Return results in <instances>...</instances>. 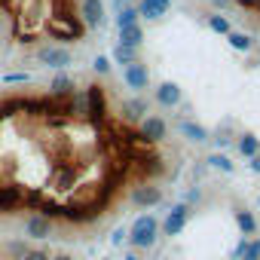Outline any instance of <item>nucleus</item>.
Here are the masks:
<instances>
[{
    "label": "nucleus",
    "instance_id": "1",
    "mask_svg": "<svg viewBox=\"0 0 260 260\" xmlns=\"http://www.w3.org/2000/svg\"><path fill=\"white\" fill-rule=\"evenodd\" d=\"M162 230H159V217L144 211L132 220V226H128V248H135V251H153L156 242H159Z\"/></svg>",
    "mask_w": 260,
    "mask_h": 260
},
{
    "label": "nucleus",
    "instance_id": "2",
    "mask_svg": "<svg viewBox=\"0 0 260 260\" xmlns=\"http://www.w3.org/2000/svg\"><path fill=\"white\" fill-rule=\"evenodd\" d=\"M43 31L49 34V40H55V43H77V40H83V34H86V25L80 22V16H68V13H55V16H49L46 22H43Z\"/></svg>",
    "mask_w": 260,
    "mask_h": 260
},
{
    "label": "nucleus",
    "instance_id": "3",
    "mask_svg": "<svg viewBox=\"0 0 260 260\" xmlns=\"http://www.w3.org/2000/svg\"><path fill=\"white\" fill-rule=\"evenodd\" d=\"M49 19V0H16V28L37 31Z\"/></svg>",
    "mask_w": 260,
    "mask_h": 260
},
{
    "label": "nucleus",
    "instance_id": "4",
    "mask_svg": "<svg viewBox=\"0 0 260 260\" xmlns=\"http://www.w3.org/2000/svg\"><path fill=\"white\" fill-rule=\"evenodd\" d=\"M34 55L43 68H52V71H68L74 64V52L64 43H43V46H37Z\"/></svg>",
    "mask_w": 260,
    "mask_h": 260
},
{
    "label": "nucleus",
    "instance_id": "5",
    "mask_svg": "<svg viewBox=\"0 0 260 260\" xmlns=\"http://www.w3.org/2000/svg\"><path fill=\"white\" fill-rule=\"evenodd\" d=\"M190 217H193V205H187V202H175V205L166 211L162 223H159L162 236H181V233L187 230Z\"/></svg>",
    "mask_w": 260,
    "mask_h": 260
},
{
    "label": "nucleus",
    "instance_id": "6",
    "mask_svg": "<svg viewBox=\"0 0 260 260\" xmlns=\"http://www.w3.org/2000/svg\"><path fill=\"white\" fill-rule=\"evenodd\" d=\"M80 178H83V169L74 166V162L58 159V162L52 166V187H55L58 193H71V190H77Z\"/></svg>",
    "mask_w": 260,
    "mask_h": 260
},
{
    "label": "nucleus",
    "instance_id": "7",
    "mask_svg": "<svg viewBox=\"0 0 260 260\" xmlns=\"http://www.w3.org/2000/svg\"><path fill=\"white\" fill-rule=\"evenodd\" d=\"M138 138H141L144 144H159V141H166V138H169V122H166V116L147 113V116L138 122Z\"/></svg>",
    "mask_w": 260,
    "mask_h": 260
},
{
    "label": "nucleus",
    "instance_id": "8",
    "mask_svg": "<svg viewBox=\"0 0 260 260\" xmlns=\"http://www.w3.org/2000/svg\"><path fill=\"white\" fill-rule=\"evenodd\" d=\"M52 233H55V220H52L49 214L31 211V214L25 217V239H31V242H46Z\"/></svg>",
    "mask_w": 260,
    "mask_h": 260
},
{
    "label": "nucleus",
    "instance_id": "9",
    "mask_svg": "<svg viewBox=\"0 0 260 260\" xmlns=\"http://www.w3.org/2000/svg\"><path fill=\"white\" fill-rule=\"evenodd\" d=\"M122 83H125V89H132L135 95H141L144 89H150V68L141 58L135 64H125L122 68Z\"/></svg>",
    "mask_w": 260,
    "mask_h": 260
},
{
    "label": "nucleus",
    "instance_id": "10",
    "mask_svg": "<svg viewBox=\"0 0 260 260\" xmlns=\"http://www.w3.org/2000/svg\"><path fill=\"white\" fill-rule=\"evenodd\" d=\"M80 22L86 25V31H98L107 25V10L104 0H80Z\"/></svg>",
    "mask_w": 260,
    "mask_h": 260
},
{
    "label": "nucleus",
    "instance_id": "11",
    "mask_svg": "<svg viewBox=\"0 0 260 260\" xmlns=\"http://www.w3.org/2000/svg\"><path fill=\"white\" fill-rule=\"evenodd\" d=\"M86 92H89V113H86V119L95 128H101L107 122V98H104V89L92 83V86H86Z\"/></svg>",
    "mask_w": 260,
    "mask_h": 260
},
{
    "label": "nucleus",
    "instance_id": "12",
    "mask_svg": "<svg viewBox=\"0 0 260 260\" xmlns=\"http://www.w3.org/2000/svg\"><path fill=\"white\" fill-rule=\"evenodd\" d=\"M147 113H150V104H147L144 95H132V98H125V101L119 104V119L128 122V125H138Z\"/></svg>",
    "mask_w": 260,
    "mask_h": 260
},
{
    "label": "nucleus",
    "instance_id": "13",
    "mask_svg": "<svg viewBox=\"0 0 260 260\" xmlns=\"http://www.w3.org/2000/svg\"><path fill=\"white\" fill-rule=\"evenodd\" d=\"M128 202H132L135 208H153V205H162V187L156 184H138L132 187V193H128Z\"/></svg>",
    "mask_w": 260,
    "mask_h": 260
},
{
    "label": "nucleus",
    "instance_id": "14",
    "mask_svg": "<svg viewBox=\"0 0 260 260\" xmlns=\"http://www.w3.org/2000/svg\"><path fill=\"white\" fill-rule=\"evenodd\" d=\"M28 193L19 184H0V214H13L25 205Z\"/></svg>",
    "mask_w": 260,
    "mask_h": 260
},
{
    "label": "nucleus",
    "instance_id": "15",
    "mask_svg": "<svg viewBox=\"0 0 260 260\" xmlns=\"http://www.w3.org/2000/svg\"><path fill=\"white\" fill-rule=\"evenodd\" d=\"M153 101L159 104V107H178L181 101H184V89L175 83V80H162L156 89H153Z\"/></svg>",
    "mask_w": 260,
    "mask_h": 260
},
{
    "label": "nucleus",
    "instance_id": "16",
    "mask_svg": "<svg viewBox=\"0 0 260 260\" xmlns=\"http://www.w3.org/2000/svg\"><path fill=\"white\" fill-rule=\"evenodd\" d=\"M178 132H181L190 144H208V141H211V132H208L202 122H196L193 116H184V119L178 122Z\"/></svg>",
    "mask_w": 260,
    "mask_h": 260
},
{
    "label": "nucleus",
    "instance_id": "17",
    "mask_svg": "<svg viewBox=\"0 0 260 260\" xmlns=\"http://www.w3.org/2000/svg\"><path fill=\"white\" fill-rule=\"evenodd\" d=\"M74 89H77L74 77H71V74H64V71H58V74L49 80V92H46V98H49V101H61V98H71V95H74Z\"/></svg>",
    "mask_w": 260,
    "mask_h": 260
},
{
    "label": "nucleus",
    "instance_id": "18",
    "mask_svg": "<svg viewBox=\"0 0 260 260\" xmlns=\"http://www.w3.org/2000/svg\"><path fill=\"white\" fill-rule=\"evenodd\" d=\"M169 10H172V0H138V13H141V19H147V22L166 19Z\"/></svg>",
    "mask_w": 260,
    "mask_h": 260
},
{
    "label": "nucleus",
    "instance_id": "19",
    "mask_svg": "<svg viewBox=\"0 0 260 260\" xmlns=\"http://www.w3.org/2000/svg\"><path fill=\"white\" fill-rule=\"evenodd\" d=\"M144 40H147V34H144V25H141V22H138V25H125V28L116 31V43H122V46H135V49H141Z\"/></svg>",
    "mask_w": 260,
    "mask_h": 260
},
{
    "label": "nucleus",
    "instance_id": "20",
    "mask_svg": "<svg viewBox=\"0 0 260 260\" xmlns=\"http://www.w3.org/2000/svg\"><path fill=\"white\" fill-rule=\"evenodd\" d=\"M68 116L71 119H86V113H89V92L86 89H74V95L68 98Z\"/></svg>",
    "mask_w": 260,
    "mask_h": 260
},
{
    "label": "nucleus",
    "instance_id": "21",
    "mask_svg": "<svg viewBox=\"0 0 260 260\" xmlns=\"http://www.w3.org/2000/svg\"><path fill=\"white\" fill-rule=\"evenodd\" d=\"M236 150L245 156V159H251V156H257L260 153V138L254 135V132H242V135H236Z\"/></svg>",
    "mask_w": 260,
    "mask_h": 260
},
{
    "label": "nucleus",
    "instance_id": "22",
    "mask_svg": "<svg viewBox=\"0 0 260 260\" xmlns=\"http://www.w3.org/2000/svg\"><path fill=\"white\" fill-rule=\"evenodd\" d=\"M138 58H141V52H138L135 46H122V43H116V46H113V52H110V61H113V64H119V68L135 64Z\"/></svg>",
    "mask_w": 260,
    "mask_h": 260
},
{
    "label": "nucleus",
    "instance_id": "23",
    "mask_svg": "<svg viewBox=\"0 0 260 260\" xmlns=\"http://www.w3.org/2000/svg\"><path fill=\"white\" fill-rule=\"evenodd\" d=\"M138 22H141L138 4H125L119 13H113V25H116V31H119V28H125V25H138Z\"/></svg>",
    "mask_w": 260,
    "mask_h": 260
},
{
    "label": "nucleus",
    "instance_id": "24",
    "mask_svg": "<svg viewBox=\"0 0 260 260\" xmlns=\"http://www.w3.org/2000/svg\"><path fill=\"white\" fill-rule=\"evenodd\" d=\"M226 43H230V49H236V52H242V55H248V52L254 49V37L245 34V31H230V34H226Z\"/></svg>",
    "mask_w": 260,
    "mask_h": 260
},
{
    "label": "nucleus",
    "instance_id": "25",
    "mask_svg": "<svg viewBox=\"0 0 260 260\" xmlns=\"http://www.w3.org/2000/svg\"><path fill=\"white\" fill-rule=\"evenodd\" d=\"M233 217H236V226H239L242 236H254V233H257V217H254L248 208H236Z\"/></svg>",
    "mask_w": 260,
    "mask_h": 260
},
{
    "label": "nucleus",
    "instance_id": "26",
    "mask_svg": "<svg viewBox=\"0 0 260 260\" xmlns=\"http://www.w3.org/2000/svg\"><path fill=\"white\" fill-rule=\"evenodd\" d=\"M205 162H208V169H214V172H223V175H233V172H236V162H233V159H230L223 150H214V153H211Z\"/></svg>",
    "mask_w": 260,
    "mask_h": 260
},
{
    "label": "nucleus",
    "instance_id": "27",
    "mask_svg": "<svg viewBox=\"0 0 260 260\" xmlns=\"http://www.w3.org/2000/svg\"><path fill=\"white\" fill-rule=\"evenodd\" d=\"M208 31H214V34L226 37V34L233 31V25H230V19H226L223 13H211V16H208Z\"/></svg>",
    "mask_w": 260,
    "mask_h": 260
},
{
    "label": "nucleus",
    "instance_id": "28",
    "mask_svg": "<svg viewBox=\"0 0 260 260\" xmlns=\"http://www.w3.org/2000/svg\"><path fill=\"white\" fill-rule=\"evenodd\" d=\"M4 251L10 254V260H22V257L31 251V245H28V239H13V242H7Z\"/></svg>",
    "mask_w": 260,
    "mask_h": 260
},
{
    "label": "nucleus",
    "instance_id": "29",
    "mask_svg": "<svg viewBox=\"0 0 260 260\" xmlns=\"http://www.w3.org/2000/svg\"><path fill=\"white\" fill-rule=\"evenodd\" d=\"M92 71H95L98 77H107V74L113 71V61H110V55H95V58H92Z\"/></svg>",
    "mask_w": 260,
    "mask_h": 260
},
{
    "label": "nucleus",
    "instance_id": "30",
    "mask_svg": "<svg viewBox=\"0 0 260 260\" xmlns=\"http://www.w3.org/2000/svg\"><path fill=\"white\" fill-rule=\"evenodd\" d=\"M110 245H113V248H125V245H128V226H113Z\"/></svg>",
    "mask_w": 260,
    "mask_h": 260
},
{
    "label": "nucleus",
    "instance_id": "31",
    "mask_svg": "<svg viewBox=\"0 0 260 260\" xmlns=\"http://www.w3.org/2000/svg\"><path fill=\"white\" fill-rule=\"evenodd\" d=\"M4 83H7V86H25V83H31V74H25V71L4 74Z\"/></svg>",
    "mask_w": 260,
    "mask_h": 260
},
{
    "label": "nucleus",
    "instance_id": "32",
    "mask_svg": "<svg viewBox=\"0 0 260 260\" xmlns=\"http://www.w3.org/2000/svg\"><path fill=\"white\" fill-rule=\"evenodd\" d=\"M202 199H205V196H202V187H196V184H193V187L187 190V196H184L187 205H202Z\"/></svg>",
    "mask_w": 260,
    "mask_h": 260
},
{
    "label": "nucleus",
    "instance_id": "33",
    "mask_svg": "<svg viewBox=\"0 0 260 260\" xmlns=\"http://www.w3.org/2000/svg\"><path fill=\"white\" fill-rule=\"evenodd\" d=\"M242 260H260V239H248V248H245Z\"/></svg>",
    "mask_w": 260,
    "mask_h": 260
},
{
    "label": "nucleus",
    "instance_id": "34",
    "mask_svg": "<svg viewBox=\"0 0 260 260\" xmlns=\"http://www.w3.org/2000/svg\"><path fill=\"white\" fill-rule=\"evenodd\" d=\"M248 239H251V236H242V239L236 242V248L230 251V260H242V257H245V248H248Z\"/></svg>",
    "mask_w": 260,
    "mask_h": 260
},
{
    "label": "nucleus",
    "instance_id": "35",
    "mask_svg": "<svg viewBox=\"0 0 260 260\" xmlns=\"http://www.w3.org/2000/svg\"><path fill=\"white\" fill-rule=\"evenodd\" d=\"M22 260H52V254H49L46 248H31V251H28Z\"/></svg>",
    "mask_w": 260,
    "mask_h": 260
},
{
    "label": "nucleus",
    "instance_id": "36",
    "mask_svg": "<svg viewBox=\"0 0 260 260\" xmlns=\"http://www.w3.org/2000/svg\"><path fill=\"white\" fill-rule=\"evenodd\" d=\"M208 4L214 7V13H226V10L233 7V0H208Z\"/></svg>",
    "mask_w": 260,
    "mask_h": 260
},
{
    "label": "nucleus",
    "instance_id": "37",
    "mask_svg": "<svg viewBox=\"0 0 260 260\" xmlns=\"http://www.w3.org/2000/svg\"><path fill=\"white\" fill-rule=\"evenodd\" d=\"M248 169H251V172H254V175H260V153H257V156H251V159H248Z\"/></svg>",
    "mask_w": 260,
    "mask_h": 260
},
{
    "label": "nucleus",
    "instance_id": "38",
    "mask_svg": "<svg viewBox=\"0 0 260 260\" xmlns=\"http://www.w3.org/2000/svg\"><path fill=\"white\" fill-rule=\"evenodd\" d=\"M7 34V7H0V37Z\"/></svg>",
    "mask_w": 260,
    "mask_h": 260
},
{
    "label": "nucleus",
    "instance_id": "39",
    "mask_svg": "<svg viewBox=\"0 0 260 260\" xmlns=\"http://www.w3.org/2000/svg\"><path fill=\"white\" fill-rule=\"evenodd\" d=\"M125 4H132V0H113V4H110V7H113V13H119V10H122Z\"/></svg>",
    "mask_w": 260,
    "mask_h": 260
},
{
    "label": "nucleus",
    "instance_id": "40",
    "mask_svg": "<svg viewBox=\"0 0 260 260\" xmlns=\"http://www.w3.org/2000/svg\"><path fill=\"white\" fill-rule=\"evenodd\" d=\"M52 260H77V257H71V254H52Z\"/></svg>",
    "mask_w": 260,
    "mask_h": 260
},
{
    "label": "nucleus",
    "instance_id": "41",
    "mask_svg": "<svg viewBox=\"0 0 260 260\" xmlns=\"http://www.w3.org/2000/svg\"><path fill=\"white\" fill-rule=\"evenodd\" d=\"M257 208H260V196H257Z\"/></svg>",
    "mask_w": 260,
    "mask_h": 260
},
{
    "label": "nucleus",
    "instance_id": "42",
    "mask_svg": "<svg viewBox=\"0 0 260 260\" xmlns=\"http://www.w3.org/2000/svg\"><path fill=\"white\" fill-rule=\"evenodd\" d=\"M101 260H110V257H101Z\"/></svg>",
    "mask_w": 260,
    "mask_h": 260
},
{
    "label": "nucleus",
    "instance_id": "43",
    "mask_svg": "<svg viewBox=\"0 0 260 260\" xmlns=\"http://www.w3.org/2000/svg\"><path fill=\"white\" fill-rule=\"evenodd\" d=\"M141 260H144V257H141Z\"/></svg>",
    "mask_w": 260,
    "mask_h": 260
}]
</instances>
